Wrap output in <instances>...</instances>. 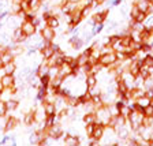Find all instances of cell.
Segmentation results:
<instances>
[{
  "mask_svg": "<svg viewBox=\"0 0 153 146\" xmlns=\"http://www.w3.org/2000/svg\"><path fill=\"white\" fill-rule=\"evenodd\" d=\"M142 119H143V112H142V109H140L138 107H137L135 109H133V111H131V113L128 115V118H127L128 124H130L131 130H133V131L138 130V128L142 126Z\"/></svg>",
  "mask_w": 153,
  "mask_h": 146,
  "instance_id": "6da1fadb",
  "label": "cell"
},
{
  "mask_svg": "<svg viewBox=\"0 0 153 146\" xmlns=\"http://www.w3.org/2000/svg\"><path fill=\"white\" fill-rule=\"evenodd\" d=\"M96 118H97V122L96 123H101L104 126H107L109 122V119L112 118V113L109 112L108 105H102L99 109H96Z\"/></svg>",
  "mask_w": 153,
  "mask_h": 146,
  "instance_id": "7a4b0ae2",
  "label": "cell"
},
{
  "mask_svg": "<svg viewBox=\"0 0 153 146\" xmlns=\"http://www.w3.org/2000/svg\"><path fill=\"white\" fill-rule=\"evenodd\" d=\"M59 49H60V47H59L57 44H55L53 41L52 42H45V44L38 49V53H41L42 59H49V57H51L56 51H59Z\"/></svg>",
  "mask_w": 153,
  "mask_h": 146,
  "instance_id": "3957f363",
  "label": "cell"
},
{
  "mask_svg": "<svg viewBox=\"0 0 153 146\" xmlns=\"http://www.w3.org/2000/svg\"><path fill=\"white\" fill-rule=\"evenodd\" d=\"M118 60V56H116V52L115 51H111V52H105V53H101L99 59V63L102 64L104 67H109L112 63Z\"/></svg>",
  "mask_w": 153,
  "mask_h": 146,
  "instance_id": "277c9868",
  "label": "cell"
},
{
  "mask_svg": "<svg viewBox=\"0 0 153 146\" xmlns=\"http://www.w3.org/2000/svg\"><path fill=\"white\" fill-rule=\"evenodd\" d=\"M40 36L42 37V40H44L45 42H52V41H55V38H56V30L45 25L44 27L40 29Z\"/></svg>",
  "mask_w": 153,
  "mask_h": 146,
  "instance_id": "5b68a950",
  "label": "cell"
},
{
  "mask_svg": "<svg viewBox=\"0 0 153 146\" xmlns=\"http://www.w3.org/2000/svg\"><path fill=\"white\" fill-rule=\"evenodd\" d=\"M21 29H22V32L25 33L27 37L33 36L34 33H37V26H36L30 19H25V21H22V23H21Z\"/></svg>",
  "mask_w": 153,
  "mask_h": 146,
  "instance_id": "8992f818",
  "label": "cell"
},
{
  "mask_svg": "<svg viewBox=\"0 0 153 146\" xmlns=\"http://www.w3.org/2000/svg\"><path fill=\"white\" fill-rule=\"evenodd\" d=\"M109 15V11L108 10H102V11H97V13H93L92 16H90V21L93 23H104L107 21Z\"/></svg>",
  "mask_w": 153,
  "mask_h": 146,
  "instance_id": "52a82bcc",
  "label": "cell"
},
{
  "mask_svg": "<svg viewBox=\"0 0 153 146\" xmlns=\"http://www.w3.org/2000/svg\"><path fill=\"white\" fill-rule=\"evenodd\" d=\"M0 83H1V87L7 89V87H13L15 85V76L14 74H3L0 76Z\"/></svg>",
  "mask_w": 153,
  "mask_h": 146,
  "instance_id": "ba28073f",
  "label": "cell"
},
{
  "mask_svg": "<svg viewBox=\"0 0 153 146\" xmlns=\"http://www.w3.org/2000/svg\"><path fill=\"white\" fill-rule=\"evenodd\" d=\"M21 123L16 116H6V127H4V131L6 133H10V131H13L14 128H16Z\"/></svg>",
  "mask_w": 153,
  "mask_h": 146,
  "instance_id": "9c48e42d",
  "label": "cell"
},
{
  "mask_svg": "<svg viewBox=\"0 0 153 146\" xmlns=\"http://www.w3.org/2000/svg\"><path fill=\"white\" fill-rule=\"evenodd\" d=\"M63 143L67 146H76V145H81V141H79V137L76 134H63Z\"/></svg>",
  "mask_w": 153,
  "mask_h": 146,
  "instance_id": "30bf717a",
  "label": "cell"
},
{
  "mask_svg": "<svg viewBox=\"0 0 153 146\" xmlns=\"http://www.w3.org/2000/svg\"><path fill=\"white\" fill-rule=\"evenodd\" d=\"M73 66L68 63H62L60 66H59V75L62 76V78H67V76H70V75H74L73 74Z\"/></svg>",
  "mask_w": 153,
  "mask_h": 146,
  "instance_id": "8fae6325",
  "label": "cell"
},
{
  "mask_svg": "<svg viewBox=\"0 0 153 146\" xmlns=\"http://www.w3.org/2000/svg\"><path fill=\"white\" fill-rule=\"evenodd\" d=\"M26 38H27V36L22 32L21 26H18V27L14 29V32H13V42H25Z\"/></svg>",
  "mask_w": 153,
  "mask_h": 146,
  "instance_id": "7c38bea8",
  "label": "cell"
},
{
  "mask_svg": "<svg viewBox=\"0 0 153 146\" xmlns=\"http://www.w3.org/2000/svg\"><path fill=\"white\" fill-rule=\"evenodd\" d=\"M42 107H44V111L47 116H55L57 112L56 109V104L55 102H49V101H41Z\"/></svg>",
  "mask_w": 153,
  "mask_h": 146,
  "instance_id": "4fadbf2b",
  "label": "cell"
},
{
  "mask_svg": "<svg viewBox=\"0 0 153 146\" xmlns=\"http://www.w3.org/2000/svg\"><path fill=\"white\" fill-rule=\"evenodd\" d=\"M104 131H105V126L101 123H96L94 124V131H93L92 138L97 141H101L102 137H104Z\"/></svg>",
  "mask_w": 153,
  "mask_h": 146,
  "instance_id": "5bb4252c",
  "label": "cell"
},
{
  "mask_svg": "<svg viewBox=\"0 0 153 146\" xmlns=\"http://www.w3.org/2000/svg\"><path fill=\"white\" fill-rule=\"evenodd\" d=\"M23 123H25V126H33V124H36L34 109H30L29 112H26V113L23 115Z\"/></svg>",
  "mask_w": 153,
  "mask_h": 146,
  "instance_id": "9a60e30c",
  "label": "cell"
},
{
  "mask_svg": "<svg viewBox=\"0 0 153 146\" xmlns=\"http://www.w3.org/2000/svg\"><path fill=\"white\" fill-rule=\"evenodd\" d=\"M85 83L88 89H92L96 85H99V79H97V74H88L85 78Z\"/></svg>",
  "mask_w": 153,
  "mask_h": 146,
  "instance_id": "2e32d148",
  "label": "cell"
},
{
  "mask_svg": "<svg viewBox=\"0 0 153 146\" xmlns=\"http://www.w3.org/2000/svg\"><path fill=\"white\" fill-rule=\"evenodd\" d=\"M82 122H83V124L96 123V122H97V118H96V111L85 112V113H83V116H82Z\"/></svg>",
  "mask_w": 153,
  "mask_h": 146,
  "instance_id": "e0dca14e",
  "label": "cell"
},
{
  "mask_svg": "<svg viewBox=\"0 0 153 146\" xmlns=\"http://www.w3.org/2000/svg\"><path fill=\"white\" fill-rule=\"evenodd\" d=\"M45 23H47V26H49V27H52V29L56 30V29L60 26V18H59L57 15H51L47 21H45Z\"/></svg>",
  "mask_w": 153,
  "mask_h": 146,
  "instance_id": "ac0fdd59",
  "label": "cell"
},
{
  "mask_svg": "<svg viewBox=\"0 0 153 146\" xmlns=\"http://www.w3.org/2000/svg\"><path fill=\"white\" fill-rule=\"evenodd\" d=\"M0 57H1V60H3L4 64L10 63V62H14V59H15V56L13 55V52L10 51V47H8V49L0 52Z\"/></svg>",
  "mask_w": 153,
  "mask_h": 146,
  "instance_id": "d6986e66",
  "label": "cell"
},
{
  "mask_svg": "<svg viewBox=\"0 0 153 146\" xmlns=\"http://www.w3.org/2000/svg\"><path fill=\"white\" fill-rule=\"evenodd\" d=\"M41 7H42L41 0H30V1H29V13L36 14Z\"/></svg>",
  "mask_w": 153,
  "mask_h": 146,
  "instance_id": "ffe728a7",
  "label": "cell"
},
{
  "mask_svg": "<svg viewBox=\"0 0 153 146\" xmlns=\"http://www.w3.org/2000/svg\"><path fill=\"white\" fill-rule=\"evenodd\" d=\"M150 102L152 101H150V99L148 97V96H142V97H140V99L135 100V104H137V107L140 109H143L145 107H148Z\"/></svg>",
  "mask_w": 153,
  "mask_h": 146,
  "instance_id": "44dd1931",
  "label": "cell"
},
{
  "mask_svg": "<svg viewBox=\"0 0 153 146\" xmlns=\"http://www.w3.org/2000/svg\"><path fill=\"white\" fill-rule=\"evenodd\" d=\"M3 71H4V74H15L16 73V64H15V62H10V63L4 64Z\"/></svg>",
  "mask_w": 153,
  "mask_h": 146,
  "instance_id": "7402d4cb",
  "label": "cell"
},
{
  "mask_svg": "<svg viewBox=\"0 0 153 146\" xmlns=\"http://www.w3.org/2000/svg\"><path fill=\"white\" fill-rule=\"evenodd\" d=\"M7 102V109H8V112L11 111V112H14V111H16L18 109V107H19V101L18 100H15V99H10L8 101H6Z\"/></svg>",
  "mask_w": 153,
  "mask_h": 146,
  "instance_id": "603a6c76",
  "label": "cell"
},
{
  "mask_svg": "<svg viewBox=\"0 0 153 146\" xmlns=\"http://www.w3.org/2000/svg\"><path fill=\"white\" fill-rule=\"evenodd\" d=\"M142 64H145V66L153 68V53H146L145 55V57L142 59Z\"/></svg>",
  "mask_w": 153,
  "mask_h": 146,
  "instance_id": "cb8c5ba5",
  "label": "cell"
},
{
  "mask_svg": "<svg viewBox=\"0 0 153 146\" xmlns=\"http://www.w3.org/2000/svg\"><path fill=\"white\" fill-rule=\"evenodd\" d=\"M94 124H96V123L85 124V134H86V137H88V138H92L93 131H94Z\"/></svg>",
  "mask_w": 153,
  "mask_h": 146,
  "instance_id": "d4e9b609",
  "label": "cell"
},
{
  "mask_svg": "<svg viewBox=\"0 0 153 146\" xmlns=\"http://www.w3.org/2000/svg\"><path fill=\"white\" fill-rule=\"evenodd\" d=\"M8 113V109H7V102L0 100V118H4Z\"/></svg>",
  "mask_w": 153,
  "mask_h": 146,
  "instance_id": "484cf974",
  "label": "cell"
},
{
  "mask_svg": "<svg viewBox=\"0 0 153 146\" xmlns=\"http://www.w3.org/2000/svg\"><path fill=\"white\" fill-rule=\"evenodd\" d=\"M0 145H6V146H11V145H16L14 137H4L3 141H0Z\"/></svg>",
  "mask_w": 153,
  "mask_h": 146,
  "instance_id": "4316f807",
  "label": "cell"
},
{
  "mask_svg": "<svg viewBox=\"0 0 153 146\" xmlns=\"http://www.w3.org/2000/svg\"><path fill=\"white\" fill-rule=\"evenodd\" d=\"M102 27H104V23H93L92 26L93 36H97L100 32H102Z\"/></svg>",
  "mask_w": 153,
  "mask_h": 146,
  "instance_id": "83f0119b",
  "label": "cell"
},
{
  "mask_svg": "<svg viewBox=\"0 0 153 146\" xmlns=\"http://www.w3.org/2000/svg\"><path fill=\"white\" fill-rule=\"evenodd\" d=\"M142 112H143V115H145V116L153 118V104H152V102H150L148 107H145V108L142 109Z\"/></svg>",
  "mask_w": 153,
  "mask_h": 146,
  "instance_id": "f1b7e54d",
  "label": "cell"
},
{
  "mask_svg": "<svg viewBox=\"0 0 153 146\" xmlns=\"http://www.w3.org/2000/svg\"><path fill=\"white\" fill-rule=\"evenodd\" d=\"M146 16H148V14L146 13H143V11H140V14H138L137 16H135V22H140V23H143L145 22V19H146Z\"/></svg>",
  "mask_w": 153,
  "mask_h": 146,
  "instance_id": "f546056e",
  "label": "cell"
},
{
  "mask_svg": "<svg viewBox=\"0 0 153 146\" xmlns=\"http://www.w3.org/2000/svg\"><path fill=\"white\" fill-rule=\"evenodd\" d=\"M4 127H6V116H4V118H0V130L4 131Z\"/></svg>",
  "mask_w": 153,
  "mask_h": 146,
  "instance_id": "4dcf8cb0",
  "label": "cell"
},
{
  "mask_svg": "<svg viewBox=\"0 0 153 146\" xmlns=\"http://www.w3.org/2000/svg\"><path fill=\"white\" fill-rule=\"evenodd\" d=\"M107 0H94V3L97 4V6H101V4H104Z\"/></svg>",
  "mask_w": 153,
  "mask_h": 146,
  "instance_id": "1f68e13d",
  "label": "cell"
},
{
  "mask_svg": "<svg viewBox=\"0 0 153 146\" xmlns=\"http://www.w3.org/2000/svg\"><path fill=\"white\" fill-rule=\"evenodd\" d=\"M146 142H148V145H149V146H153V137H152V138H149V139H148Z\"/></svg>",
  "mask_w": 153,
  "mask_h": 146,
  "instance_id": "d6a6232c",
  "label": "cell"
},
{
  "mask_svg": "<svg viewBox=\"0 0 153 146\" xmlns=\"http://www.w3.org/2000/svg\"><path fill=\"white\" fill-rule=\"evenodd\" d=\"M3 67H4V63H3V60H1V57H0V71L3 70Z\"/></svg>",
  "mask_w": 153,
  "mask_h": 146,
  "instance_id": "836d02e7",
  "label": "cell"
},
{
  "mask_svg": "<svg viewBox=\"0 0 153 146\" xmlns=\"http://www.w3.org/2000/svg\"><path fill=\"white\" fill-rule=\"evenodd\" d=\"M21 1H26V3H29V1H30V0H21Z\"/></svg>",
  "mask_w": 153,
  "mask_h": 146,
  "instance_id": "e575fe53",
  "label": "cell"
},
{
  "mask_svg": "<svg viewBox=\"0 0 153 146\" xmlns=\"http://www.w3.org/2000/svg\"><path fill=\"white\" fill-rule=\"evenodd\" d=\"M148 1H149V3H153V0H148Z\"/></svg>",
  "mask_w": 153,
  "mask_h": 146,
  "instance_id": "d590c367",
  "label": "cell"
},
{
  "mask_svg": "<svg viewBox=\"0 0 153 146\" xmlns=\"http://www.w3.org/2000/svg\"><path fill=\"white\" fill-rule=\"evenodd\" d=\"M150 101H152V104H153V97H152V99H150Z\"/></svg>",
  "mask_w": 153,
  "mask_h": 146,
  "instance_id": "8d00e7d4",
  "label": "cell"
},
{
  "mask_svg": "<svg viewBox=\"0 0 153 146\" xmlns=\"http://www.w3.org/2000/svg\"><path fill=\"white\" fill-rule=\"evenodd\" d=\"M0 47H1V45H0Z\"/></svg>",
  "mask_w": 153,
  "mask_h": 146,
  "instance_id": "74e56055",
  "label": "cell"
}]
</instances>
